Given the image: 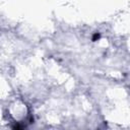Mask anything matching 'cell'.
<instances>
[{"instance_id":"1","label":"cell","mask_w":130,"mask_h":130,"mask_svg":"<svg viewBox=\"0 0 130 130\" xmlns=\"http://www.w3.org/2000/svg\"><path fill=\"white\" fill-rule=\"evenodd\" d=\"M101 38V35L99 34V32H95L94 35H93V37H92V41H96V40H99Z\"/></svg>"}]
</instances>
